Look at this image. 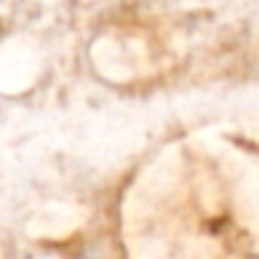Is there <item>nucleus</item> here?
Returning a JSON list of instances; mask_svg holds the SVG:
<instances>
[]
</instances>
